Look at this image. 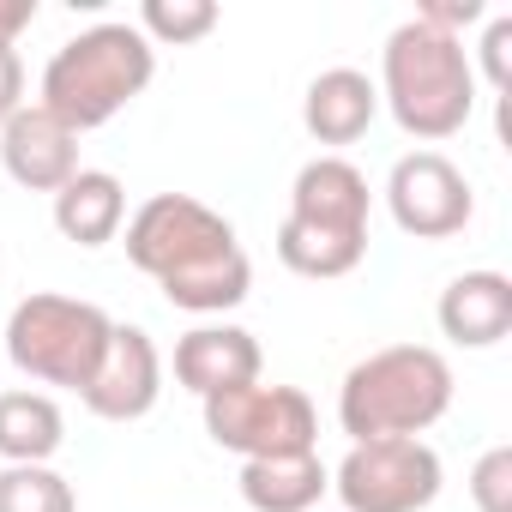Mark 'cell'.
I'll return each instance as SVG.
<instances>
[{"label":"cell","mask_w":512,"mask_h":512,"mask_svg":"<svg viewBox=\"0 0 512 512\" xmlns=\"http://www.w3.org/2000/svg\"><path fill=\"white\" fill-rule=\"evenodd\" d=\"M127 260L181 314H229L253 290L235 223L193 193H151L127 217Z\"/></svg>","instance_id":"1"},{"label":"cell","mask_w":512,"mask_h":512,"mask_svg":"<svg viewBox=\"0 0 512 512\" xmlns=\"http://www.w3.org/2000/svg\"><path fill=\"white\" fill-rule=\"evenodd\" d=\"M368 211H374V193L350 157L338 151L308 157L290 181V217L278 223V260L314 284L350 278L368 253Z\"/></svg>","instance_id":"2"},{"label":"cell","mask_w":512,"mask_h":512,"mask_svg":"<svg viewBox=\"0 0 512 512\" xmlns=\"http://www.w3.org/2000/svg\"><path fill=\"white\" fill-rule=\"evenodd\" d=\"M374 91L392 109V121L434 151L440 139L464 133V121L476 115V61H470L464 37H446L422 19H404L380 49Z\"/></svg>","instance_id":"3"},{"label":"cell","mask_w":512,"mask_h":512,"mask_svg":"<svg viewBox=\"0 0 512 512\" xmlns=\"http://www.w3.org/2000/svg\"><path fill=\"white\" fill-rule=\"evenodd\" d=\"M151 73H157V49L145 43V31L127 25V19H109V25H91V31L67 37L49 55L37 103L67 133H91V127H109L151 85Z\"/></svg>","instance_id":"4"},{"label":"cell","mask_w":512,"mask_h":512,"mask_svg":"<svg viewBox=\"0 0 512 512\" xmlns=\"http://www.w3.org/2000/svg\"><path fill=\"white\" fill-rule=\"evenodd\" d=\"M452 410V362L434 344H386L338 386V428L356 440H422Z\"/></svg>","instance_id":"5"},{"label":"cell","mask_w":512,"mask_h":512,"mask_svg":"<svg viewBox=\"0 0 512 512\" xmlns=\"http://www.w3.org/2000/svg\"><path fill=\"white\" fill-rule=\"evenodd\" d=\"M109 332L115 320L97 308V302H79V296H55V290H37L25 296L13 314H7V356L19 374H31L37 386H67V392H85V380L97 374L103 350H109Z\"/></svg>","instance_id":"6"},{"label":"cell","mask_w":512,"mask_h":512,"mask_svg":"<svg viewBox=\"0 0 512 512\" xmlns=\"http://www.w3.org/2000/svg\"><path fill=\"white\" fill-rule=\"evenodd\" d=\"M205 404V434L235 452L241 464L253 458H296V452H314L320 446V410L302 386H235V392H217V398H199Z\"/></svg>","instance_id":"7"},{"label":"cell","mask_w":512,"mask_h":512,"mask_svg":"<svg viewBox=\"0 0 512 512\" xmlns=\"http://www.w3.org/2000/svg\"><path fill=\"white\" fill-rule=\"evenodd\" d=\"M440 452L428 440H356L332 470L344 512H428L440 500Z\"/></svg>","instance_id":"8"},{"label":"cell","mask_w":512,"mask_h":512,"mask_svg":"<svg viewBox=\"0 0 512 512\" xmlns=\"http://www.w3.org/2000/svg\"><path fill=\"white\" fill-rule=\"evenodd\" d=\"M386 211L404 235L416 241H446V235H464L470 217H476V193H470V175L446 157V151H404L386 175Z\"/></svg>","instance_id":"9"},{"label":"cell","mask_w":512,"mask_h":512,"mask_svg":"<svg viewBox=\"0 0 512 512\" xmlns=\"http://www.w3.org/2000/svg\"><path fill=\"white\" fill-rule=\"evenodd\" d=\"M157 398H163V356H157L151 332L145 326H115L97 374L79 392V404L97 422H139V416L157 410Z\"/></svg>","instance_id":"10"},{"label":"cell","mask_w":512,"mask_h":512,"mask_svg":"<svg viewBox=\"0 0 512 512\" xmlns=\"http://www.w3.org/2000/svg\"><path fill=\"white\" fill-rule=\"evenodd\" d=\"M0 169L25 193H61L79 175V133H67L43 103H25L0 127Z\"/></svg>","instance_id":"11"},{"label":"cell","mask_w":512,"mask_h":512,"mask_svg":"<svg viewBox=\"0 0 512 512\" xmlns=\"http://www.w3.org/2000/svg\"><path fill=\"white\" fill-rule=\"evenodd\" d=\"M260 338L247 326H193L175 338V380L193 398H217L260 380Z\"/></svg>","instance_id":"12"},{"label":"cell","mask_w":512,"mask_h":512,"mask_svg":"<svg viewBox=\"0 0 512 512\" xmlns=\"http://www.w3.org/2000/svg\"><path fill=\"white\" fill-rule=\"evenodd\" d=\"M440 338H452L458 350H494L512 332V278L506 272H458L440 290Z\"/></svg>","instance_id":"13"},{"label":"cell","mask_w":512,"mask_h":512,"mask_svg":"<svg viewBox=\"0 0 512 512\" xmlns=\"http://www.w3.org/2000/svg\"><path fill=\"white\" fill-rule=\"evenodd\" d=\"M380 115V91L362 67H326L314 73L308 97H302V127L320 145H356Z\"/></svg>","instance_id":"14"},{"label":"cell","mask_w":512,"mask_h":512,"mask_svg":"<svg viewBox=\"0 0 512 512\" xmlns=\"http://www.w3.org/2000/svg\"><path fill=\"white\" fill-rule=\"evenodd\" d=\"M326 494H332V470L320 464V452L241 464V500L253 512H314Z\"/></svg>","instance_id":"15"},{"label":"cell","mask_w":512,"mask_h":512,"mask_svg":"<svg viewBox=\"0 0 512 512\" xmlns=\"http://www.w3.org/2000/svg\"><path fill=\"white\" fill-rule=\"evenodd\" d=\"M121 223H127V187H121V175H109V169H79V175L55 193V229H61L67 241H79V247L115 241Z\"/></svg>","instance_id":"16"},{"label":"cell","mask_w":512,"mask_h":512,"mask_svg":"<svg viewBox=\"0 0 512 512\" xmlns=\"http://www.w3.org/2000/svg\"><path fill=\"white\" fill-rule=\"evenodd\" d=\"M67 440V416L49 392H0V458L49 464Z\"/></svg>","instance_id":"17"},{"label":"cell","mask_w":512,"mask_h":512,"mask_svg":"<svg viewBox=\"0 0 512 512\" xmlns=\"http://www.w3.org/2000/svg\"><path fill=\"white\" fill-rule=\"evenodd\" d=\"M0 512H79L73 482L49 464H7L0 470Z\"/></svg>","instance_id":"18"},{"label":"cell","mask_w":512,"mask_h":512,"mask_svg":"<svg viewBox=\"0 0 512 512\" xmlns=\"http://www.w3.org/2000/svg\"><path fill=\"white\" fill-rule=\"evenodd\" d=\"M211 25H217V7H211V0H145V7H139V31H145L151 49H157V43L187 49V43L211 37Z\"/></svg>","instance_id":"19"},{"label":"cell","mask_w":512,"mask_h":512,"mask_svg":"<svg viewBox=\"0 0 512 512\" xmlns=\"http://www.w3.org/2000/svg\"><path fill=\"white\" fill-rule=\"evenodd\" d=\"M470 506L476 512H512V446H488L470 464Z\"/></svg>","instance_id":"20"},{"label":"cell","mask_w":512,"mask_h":512,"mask_svg":"<svg viewBox=\"0 0 512 512\" xmlns=\"http://www.w3.org/2000/svg\"><path fill=\"white\" fill-rule=\"evenodd\" d=\"M482 79L494 85V91H506L512 85V19L506 13H494L488 19V31H482Z\"/></svg>","instance_id":"21"},{"label":"cell","mask_w":512,"mask_h":512,"mask_svg":"<svg viewBox=\"0 0 512 512\" xmlns=\"http://www.w3.org/2000/svg\"><path fill=\"white\" fill-rule=\"evenodd\" d=\"M416 19H422V25H434V31H446V37H458L464 25H482V19H488V7H482V0H428Z\"/></svg>","instance_id":"22"},{"label":"cell","mask_w":512,"mask_h":512,"mask_svg":"<svg viewBox=\"0 0 512 512\" xmlns=\"http://www.w3.org/2000/svg\"><path fill=\"white\" fill-rule=\"evenodd\" d=\"M25 109V61L19 49H0V127Z\"/></svg>","instance_id":"23"},{"label":"cell","mask_w":512,"mask_h":512,"mask_svg":"<svg viewBox=\"0 0 512 512\" xmlns=\"http://www.w3.org/2000/svg\"><path fill=\"white\" fill-rule=\"evenodd\" d=\"M37 25V0H0V49H13Z\"/></svg>","instance_id":"24"}]
</instances>
